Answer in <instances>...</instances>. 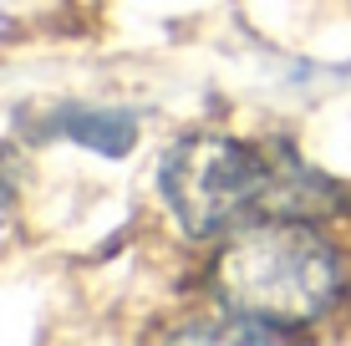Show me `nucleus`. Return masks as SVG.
Here are the masks:
<instances>
[{"label":"nucleus","mask_w":351,"mask_h":346,"mask_svg":"<svg viewBox=\"0 0 351 346\" xmlns=\"http://www.w3.org/2000/svg\"><path fill=\"white\" fill-rule=\"evenodd\" d=\"M10 204V184H5V173H0V209Z\"/></svg>","instance_id":"obj_4"},{"label":"nucleus","mask_w":351,"mask_h":346,"mask_svg":"<svg viewBox=\"0 0 351 346\" xmlns=\"http://www.w3.org/2000/svg\"><path fill=\"white\" fill-rule=\"evenodd\" d=\"M158 188L168 214L193 240H214L255 219H331L346 209V188L290 148L270 153L219 133L173 143L158 169Z\"/></svg>","instance_id":"obj_1"},{"label":"nucleus","mask_w":351,"mask_h":346,"mask_svg":"<svg viewBox=\"0 0 351 346\" xmlns=\"http://www.w3.org/2000/svg\"><path fill=\"white\" fill-rule=\"evenodd\" d=\"M346 270L316 219H255L214 260V295L229 316L270 331H300L341 301Z\"/></svg>","instance_id":"obj_2"},{"label":"nucleus","mask_w":351,"mask_h":346,"mask_svg":"<svg viewBox=\"0 0 351 346\" xmlns=\"http://www.w3.org/2000/svg\"><path fill=\"white\" fill-rule=\"evenodd\" d=\"M51 127L62 138L82 143V148L102 153V158H123L138 143V117L132 112H82V107H66V112H56Z\"/></svg>","instance_id":"obj_3"}]
</instances>
